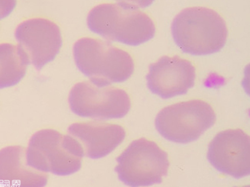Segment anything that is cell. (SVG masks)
Segmentation results:
<instances>
[{"label":"cell","instance_id":"obj_4","mask_svg":"<svg viewBox=\"0 0 250 187\" xmlns=\"http://www.w3.org/2000/svg\"><path fill=\"white\" fill-rule=\"evenodd\" d=\"M75 62L90 79L123 82L134 74V61L128 52L108 41L82 37L74 46Z\"/></svg>","mask_w":250,"mask_h":187},{"label":"cell","instance_id":"obj_10","mask_svg":"<svg viewBox=\"0 0 250 187\" xmlns=\"http://www.w3.org/2000/svg\"><path fill=\"white\" fill-rule=\"evenodd\" d=\"M196 68L193 62L180 56H165L151 64L147 75L148 88L162 98L185 94L193 88Z\"/></svg>","mask_w":250,"mask_h":187},{"label":"cell","instance_id":"obj_14","mask_svg":"<svg viewBox=\"0 0 250 187\" xmlns=\"http://www.w3.org/2000/svg\"><path fill=\"white\" fill-rule=\"evenodd\" d=\"M15 1H0V20L8 16L15 9Z\"/></svg>","mask_w":250,"mask_h":187},{"label":"cell","instance_id":"obj_6","mask_svg":"<svg viewBox=\"0 0 250 187\" xmlns=\"http://www.w3.org/2000/svg\"><path fill=\"white\" fill-rule=\"evenodd\" d=\"M168 168L167 152L156 142L147 138L131 142L117 159L119 178L130 187H148L159 183L168 174Z\"/></svg>","mask_w":250,"mask_h":187},{"label":"cell","instance_id":"obj_13","mask_svg":"<svg viewBox=\"0 0 250 187\" xmlns=\"http://www.w3.org/2000/svg\"><path fill=\"white\" fill-rule=\"evenodd\" d=\"M29 58L20 45L0 44V88L16 85L23 79L29 65Z\"/></svg>","mask_w":250,"mask_h":187},{"label":"cell","instance_id":"obj_9","mask_svg":"<svg viewBox=\"0 0 250 187\" xmlns=\"http://www.w3.org/2000/svg\"><path fill=\"white\" fill-rule=\"evenodd\" d=\"M250 136L241 129L219 132L208 146V159L221 172L240 178L250 172Z\"/></svg>","mask_w":250,"mask_h":187},{"label":"cell","instance_id":"obj_11","mask_svg":"<svg viewBox=\"0 0 250 187\" xmlns=\"http://www.w3.org/2000/svg\"><path fill=\"white\" fill-rule=\"evenodd\" d=\"M68 131L80 142L86 156L93 159L102 158L111 153L126 136L121 125L100 121L75 122Z\"/></svg>","mask_w":250,"mask_h":187},{"label":"cell","instance_id":"obj_12","mask_svg":"<svg viewBox=\"0 0 250 187\" xmlns=\"http://www.w3.org/2000/svg\"><path fill=\"white\" fill-rule=\"evenodd\" d=\"M48 181L47 173L28 164L25 148L9 146L0 150V187H43Z\"/></svg>","mask_w":250,"mask_h":187},{"label":"cell","instance_id":"obj_1","mask_svg":"<svg viewBox=\"0 0 250 187\" xmlns=\"http://www.w3.org/2000/svg\"><path fill=\"white\" fill-rule=\"evenodd\" d=\"M88 28L102 37L128 45H140L153 38L154 20L133 3H102L88 14Z\"/></svg>","mask_w":250,"mask_h":187},{"label":"cell","instance_id":"obj_8","mask_svg":"<svg viewBox=\"0 0 250 187\" xmlns=\"http://www.w3.org/2000/svg\"><path fill=\"white\" fill-rule=\"evenodd\" d=\"M15 37L29 62L43 68L60 53L62 45L60 26L45 18H33L18 26Z\"/></svg>","mask_w":250,"mask_h":187},{"label":"cell","instance_id":"obj_7","mask_svg":"<svg viewBox=\"0 0 250 187\" xmlns=\"http://www.w3.org/2000/svg\"><path fill=\"white\" fill-rule=\"evenodd\" d=\"M68 101L74 113L84 117L121 118L131 108L130 96L125 89L95 79L77 83Z\"/></svg>","mask_w":250,"mask_h":187},{"label":"cell","instance_id":"obj_5","mask_svg":"<svg viewBox=\"0 0 250 187\" xmlns=\"http://www.w3.org/2000/svg\"><path fill=\"white\" fill-rule=\"evenodd\" d=\"M215 121V111L208 102L193 99L162 109L157 116L155 125L165 139L186 144L199 139Z\"/></svg>","mask_w":250,"mask_h":187},{"label":"cell","instance_id":"obj_2","mask_svg":"<svg viewBox=\"0 0 250 187\" xmlns=\"http://www.w3.org/2000/svg\"><path fill=\"white\" fill-rule=\"evenodd\" d=\"M228 27L218 12L206 7L184 9L173 19L172 34L186 54L208 55L220 51L228 38Z\"/></svg>","mask_w":250,"mask_h":187},{"label":"cell","instance_id":"obj_3","mask_svg":"<svg viewBox=\"0 0 250 187\" xmlns=\"http://www.w3.org/2000/svg\"><path fill=\"white\" fill-rule=\"evenodd\" d=\"M84 150L74 137L54 129L34 134L26 150L28 164L41 172L68 176L82 167Z\"/></svg>","mask_w":250,"mask_h":187},{"label":"cell","instance_id":"obj_15","mask_svg":"<svg viewBox=\"0 0 250 187\" xmlns=\"http://www.w3.org/2000/svg\"><path fill=\"white\" fill-rule=\"evenodd\" d=\"M250 187V186H245V187Z\"/></svg>","mask_w":250,"mask_h":187}]
</instances>
